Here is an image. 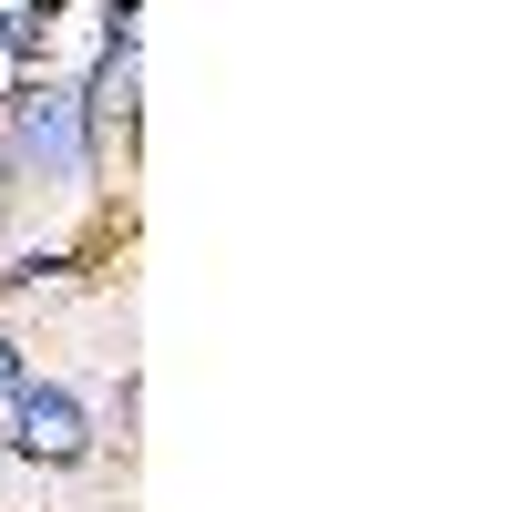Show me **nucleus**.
<instances>
[{
    "label": "nucleus",
    "mask_w": 512,
    "mask_h": 512,
    "mask_svg": "<svg viewBox=\"0 0 512 512\" xmlns=\"http://www.w3.org/2000/svg\"><path fill=\"white\" fill-rule=\"evenodd\" d=\"M11 154L52 164V175H82V103L72 93H21L11 103Z\"/></svg>",
    "instance_id": "f257e3e1"
},
{
    "label": "nucleus",
    "mask_w": 512,
    "mask_h": 512,
    "mask_svg": "<svg viewBox=\"0 0 512 512\" xmlns=\"http://www.w3.org/2000/svg\"><path fill=\"white\" fill-rule=\"evenodd\" d=\"M93 113H103V123H134V11H123L113 52H103V72H93Z\"/></svg>",
    "instance_id": "7ed1b4c3"
},
{
    "label": "nucleus",
    "mask_w": 512,
    "mask_h": 512,
    "mask_svg": "<svg viewBox=\"0 0 512 512\" xmlns=\"http://www.w3.org/2000/svg\"><path fill=\"white\" fill-rule=\"evenodd\" d=\"M11 441L31 461H72L82 451V400L72 390H11Z\"/></svg>",
    "instance_id": "f03ea898"
},
{
    "label": "nucleus",
    "mask_w": 512,
    "mask_h": 512,
    "mask_svg": "<svg viewBox=\"0 0 512 512\" xmlns=\"http://www.w3.org/2000/svg\"><path fill=\"white\" fill-rule=\"evenodd\" d=\"M21 390V349H11V338H0V400H11Z\"/></svg>",
    "instance_id": "39448f33"
},
{
    "label": "nucleus",
    "mask_w": 512,
    "mask_h": 512,
    "mask_svg": "<svg viewBox=\"0 0 512 512\" xmlns=\"http://www.w3.org/2000/svg\"><path fill=\"white\" fill-rule=\"evenodd\" d=\"M0 72H11V52H0Z\"/></svg>",
    "instance_id": "423d86ee"
},
{
    "label": "nucleus",
    "mask_w": 512,
    "mask_h": 512,
    "mask_svg": "<svg viewBox=\"0 0 512 512\" xmlns=\"http://www.w3.org/2000/svg\"><path fill=\"white\" fill-rule=\"evenodd\" d=\"M31 31H41V21H31V0H0V52H21Z\"/></svg>",
    "instance_id": "20e7f679"
}]
</instances>
